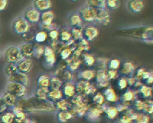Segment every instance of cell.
I'll list each match as a JSON object with an SVG mask.
<instances>
[{
	"mask_svg": "<svg viewBox=\"0 0 153 123\" xmlns=\"http://www.w3.org/2000/svg\"><path fill=\"white\" fill-rule=\"evenodd\" d=\"M21 105L31 110H52L53 109L51 103L47 102L45 99L36 98H32L21 103Z\"/></svg>",
	"mask_w": 153,
	"mask_h": 123,
	"instance_id": "obj_1",
	"label": "cell"
},
{
	"mask_svg": "<svg viewBox=\"0 0 153 123\" xmlns=\"http://www.w3.org/2000/svg\"><path fill=\"white\" fill-rule=\"evenodd\" d=\"M5 56L8 61L13 63L20 62L23 57L21 50L16 46H11L8 48Z\"/></svg>",
	"mask_w": 153,
	"mask_h": 123,
	"instance_id": "obj_2",
	"label": "cell"
},
{
	"mask_svg": "<svg viewBox=\"0 0 153 123\" xmlns=\"http://www.w3.org/2000/svg\"><path fill=\"white\" fill-rule=\"evenodd\" d=\"M7 91L8 92L15 97H21L25 94V88L24 85L21 83L12 82L7 86Z\"/></svg>",
	"mask_w": 153,
	"mask_h": 123,
	"instance_id": "obj_3",
	"label": "cell"
},
{
	"mask_svg": "<svg viewBox=\"0 0 153 123\" xmlns=\"http://www.w3.org/2000/svg\"><path fill=\"white\" fill-rule=\"evenodd\" d=\"M13 28L15 32L18 34H23L28 31L29 24L25 19L19 18L15 21L13 25Z\"/></svg>",
	"mask_w": 153,
	"mask_h": 123,
	"instance_id": "obj_4",
	"label": "cell"
},
{
	"mask_svg": "<svg viewBox=\"0 0 153 123\" xmlns=\"http://www.w3.org/2000/svg\"><path fill=\"white\" fill-rule=\"evenodd\" d=\"M127 8L131 12L138 13L142 12L145 7V4L140 0H134L129 1L127 4Z\"/></svg>",
	"mask_w": 153,
	"mask_h": 123,
	"instance_id": "obj_5",
	"label": "cell"
},
{
	"mask_svg": "<svg viewBox=\"0 0 153 123\" xmlns=\"http://www.w3.org/2000/svg\"><path fill=\"white\" fill-rule=\"evenodd\" d=\"M8 81L11 82H16L24 85H26L28 82L29 78L26 74L19 72L10 76Z\"/></svg>",
	"mask_w": 153,
	"mask_h": 123,
	"instance_id": "obj_6",
	"label": "cell"
},
{
	"mask_svg": "<svg viewBox=\"0 0 153 123\" xmlns=\"http://www.w3.org/2000/svg\"><path fill=\"white\" fill-rule=\"evenodd\" d=\"M95 19L102 25H106L110 21L108 14L104 10L100 9H96Z\"/></svg>",
	"mask_w": 153,
	"mask_h": 123,
	"instance_id": "obj_7",
	"label": "cell"
},
{
	"mask_svg": "<svg viewBox=\"0 0 153 123\" xmlns=\"http://www.w3.org/2000/svg\"><path fill=\"white\" fill-rule=\"evenodd\" d=\"M81 14L86 20L91 21L95 19L96 9L91 7H87L82 10Z\"/></svg>",
	"mask_w": 153,
	"mask_h": 123,
	"instance_id": "obj_8",
	"label": "cell"
},
{
	"mask_svg": "<svg viewBox=\"0 0 153 123\" xmlns=\"http://www.w3.org/2000/svg\"><path fill=\"white\" fill-rule=\"evenodd\" d=\"M32 62L30 59H26L21 60L17 66V69L21 73H24L30 70Z\"/></svg>",
	"mask_w": 153,
	"mask_h": 123,
	"instance_id": "obj_9",
	"label": "cell"
},
{
	"mask_svg": "<svg viewBox=\"0 0 153 123\" xmlns=\"http://www.w3.org/2000/svg\"><path fill=\"white\" fill-rule=\"evenodd\" d=\"M26 18L29 21L32 22H36L40 18V13L35 9L29 10L27 12L25 15Z\"/></svg>",
	"mask_w": 153,
	"mask_h": 123,
	"instance_id": "obj_10",
	"label": "cell"
},
{
	"mask_svg": "<svg viewBox=\"0 0 153 123\" xmlns=\"http://www.w3.org/2000/svg\"><path fill=\"white\" fill-rule=\"evenodd\" d=\"M44 55L47 63L52 65L55 62V56L51 48L47 47L45 50Z\"/></svg>",
	"mask_w": 153,
	"mask_h": 123,
	"instance_id": "obj_11",
	"label": "cell"
},
{
	"mask_svg": "<svg viewBox=\"0 0 153 123\" xmlns=\"http://www.w3.org/2000/svg\"><path fill=\"white\" fill-rule=\"evenodd\" d=\"M35 7L41 11L46 10L51 7V3L50 1L39 0L35 2Z\"/></svg>",
	"mask_w": 153,
	"mask_h": 123,
	"instance_id": "obj_12",
	"label": "cell"
},
{
	"mask_svg": "<svg viewBox=\"0 0 153 123\" xmlns=\"http://www.w3.org/2000/svg\"><path fill=\"white\" fill-rule=\"evenodd\" d=\"M34 46L32 44L26 43L21 47V51L23 55L30 56L34 54Z\"/></svg>",
	"mask_w": 153,
	"mask_h": 123,
	"instance_id": "obj_13",
	"label": "cell"
},
{
	"mask_svg": "<svg viewBox=\"0 0 153 123\" xmlns=\"http://www.w3.org/2000/svg\"><path fill=\"white\" fill-rule=\"evenodd\" d=\"M53 15L51 11H47L43 13L42 19L43 23L46 25H50L53 19Z\"/></svg>",
	"mask_w": 153,
	"mask_h": 123,
	"instance_id": "obj_14",
	"label": "cell"
},
{
	"mask_svg": "<svg viewBox=\"0 0 153 123\" xmlns=\"http://www.w3.org/2000/svg\"><path fill=\"white\" fill-rule=\"evenodd\" d=\"M97 79L102 86H106L108 85L107 76L104 71H99L98 72Z\"/></svg>",
	"mask_w": 153,
	"mask_h": 123,
	"instance_id": "obj_15",
	"label": "cell"
},
{
	"mask_svg": "<svg viewBox=\"0 0 153 123\" xmlns=\"http://www.w3.org/2000/svg\"><path fill=\"white\" fill-rule=\"evenodd\" d=\"M3 99L5 104L9 106H13L15 103V96L9 93L5 94Z\"/></svg>",
	"mask_w": 153,
	"mask_h": 123,
	"instance_id": "obj_16",
	"label": "cell"
},
{
	"mask_svg": "<svg viewBox=\"0 0 153 123\" xmlns=\"http://www.w3.org/2000/svg\"><path fill=\"white\" fill-rule=\"evenodd\" d=\"M49 91L48 88L41 87L37 90L36 92V95L37 98L42 99H46Z\"/></svg>",
	"mask_w": 153,
	"mask_h": 123,
	"instance_id": "obj_17",
	"label": "cell"
},
{
	"mask_svg": "<svg viewBox=\"0 0 153 123\" xmlns=\"http://www.w3.org/2000/svg\"><path fill=\"white\" fill-rule=\"evenodd\" d=\"M50 83L48 78L46 75L41 76L38 80V83L41 87L48 88Z\"/></svg>",
	"mask_w": 153,
	"mask_h": 123,
	"instance_id": "obj_18",
	"label": "cell"
},
{
	"mask_svg": "<svg viewBox=\"0 0 153 123\" xmlns=\"http://www.w3.org/2000/svg\"><path fill=\"white\" fill-rule=\"evenodd\" d=\"M61 92L58 89L53 90L48 94V97L51 100H56L62 97Z\"/></svg>",
	"mask_w": 153,
	"mask_h": 123,
	"instance_id": "obj_19",
	"label": "cell"
},
{
	"mask_svg": "<svg viewBox=\"0 0 153 123\" xmlns=\"http://www.w3.org/2000/svg\"><path fill=\"white\" fill-rule=\"evenodd\" d=\"M97 31L93 27H90L88 28L85 32V35L89 40L94 39L97 36Z\"/></svg>",
	"mask_w": 153,
	"mask_h": 123,
	"instance_id": "obj_20",
	"label": "cell"
},
{
	"mask_svg": "<svg viewBox=\"0 0 153 123\" xmlns=\"http://www.w3.org/2000/svg\"><path fill=\"white\" fill-rule=\"evenodd\" d=\"M17 68L13 64H9L5 69V72L7 75L12 76L18 73Z\"/></svg>",
	"mask_w": 153,
	"mask_h": 123,
	"instance_id": "obj_21",
	"label": "cell"
},
{
	"mask_svg": "<svg viewBox=\"0 0 153 123\" xmlns=\"http://www.w3.org/2000/svg\"><path fill=\"white\" fill-rule=\"evenodd\" d=\"M50 84L53 90L58 89L61 85V82L57 78H53L51 80Z\"/></svg>",
	"mask_w": 153,
	"mask_h": 123,
	"instance_id": "obj_22",
	"label": "cell"
},
{
	"mask_svg": "<svg viewBox=\"0 0 153 123\" xmlns=\"http://www.w3.org/2000/svg\"><path fill=\"white\" fill-rule=\"evenodd\" d=\"M44 48L42 46H39L34 50V54L37 58H39L44 54Z\"/></svg>",
	"mask_w": 153,
	"mask_h": 123,
	"instance_id": "obj_23",
	"label": "cell"
},
{
	"mask_svg": "<svg viewBox=\"0 0 153 123\" xmlns=\"http://www.w3.org/2000/svg\"><path fill=\"white\" fill-rule=\"evenodd\" d=\"M107 4L111 9L115 10L119 7L120 2L118 1H108Z\"/></svg>",
	"mask_w": 153,
	"mask_h": 123,
	"instance_id": "obj_24",
	"label": "cell"
},
{
	"mask_svg": "<svg viewBox=\"0 0 153 123\" xmlns=\"http://www.w3.org/2000/svg\"><path fill=\"white\" fill-rule=\"evenodd\" d=\"M47 35L45 32H39L36 35V40L38 42H44L47 38Z\"/></svg>",
	"mask_w": 153,
	"mask_h": 123,
	"instance_id": "obj_25",
	"label": "cell"
},
{
	"mask_svg": "<svg viewBox=\"0 0 153 123\" xmlns=\"http://www.w3.org/2000/svg\"><path fill=\"white\" fill-rule=\"evenodd\" d=\"M107 98L111 101H114L116 99L115 95L113 89H108L105 93Z\"/></svg>",
	"mask_w": 153,
	"mask_h": 123,
	"instance_id": "obj_26",
	"label": "cell"
},
{
	"mask_svg": "<svg viewBox=\"0 0 153 123\" xmlns=\"http://www.w3.org/2000/svg\"><path fill=\"white\" fill-rule=\"evenodd\" d=\"M74 88L72 86H67L65 89V94L69 96H72L74 95Z\"/></svg>",
	"mask_w": 153,
	"mask_h": 123,
	"instance_id": "obj_27",
	"label": "cell"
},
{
	"mask_svg": "<svg viewBox=\"0 0 153 123\" xmlns=\"http://www.w3.org/2000/svg\"><path fill=\"white\" fill-rule=\"evenodd\" d=\"M71 114L68 113L62 112L59 115V118L62 122H65L71 118Z\"/></svg>",
	"mask_w": 153,
	"mask_h": 123,
	"instance_id": "obj_28",
	"label": "cell"
},
{
	"mask_svg": "<svg viewBox=\"0 0 153 123\" xmlns=\"http://www.w3.org/2000/svg\"><path fill=\"white\" fill-rule=\"evenodd\" d=\"M68 103L66 101L62 100L56 103V106L58 108L65 110L67 108Z\"/></svg>",
	"mask_w": 153,
	"mask_h": 123,
	"instance_id": "obj_29",
	"label": "cell"
},
{
	"mask_svg": "<svg viewBox=\"0 0 153 123\" xmlns=\"http://www.w3.org/2000/svg\"><path fill=\"white\" fill-rule=\"evenodd\" d=\"M82 76L84 78L90 79L94 77V73L91 71H85L82 73Z\"/></svg>",
	"mask_w": 153,
	"mask_h": 123,
	"instance_id": "obj_30",
	"label": "cell"
},
{
	"mask_svg": "<svg viewBox=\"0 0 153 123\" xmlns=\"http://www.w3.org/2000/svg\"><path fill=\"white\" fill-rule=\"evenodd\" d=\"M88 82L81 81L78 83L77 86V89L78 91H81L83 89H85L88 85H89Z\"/></svg>",
	"mask_w": 153,
	"mask_h": 123,
	"instance_id": "obj_31",
	"label": "cell"
},
{
	"mask_svg": "<svg viewBox=\"0 0 153 123\" xmlns=\"http://www.w3.org/2000/svg\"><path fill=\"white\" fill-rule=\"evenodd\" d=\"M13 117L12 114H8L4 116L3 119L4 122L6 123H10L13 121Z\"/></svg>",
	"mask_w": 153,
	"mask_h": 123,
	"instance_id": "obj_32",
	"label": "cell"
},
{
	"mask_svg": "<svg viewBox=\"0 0 153 123\" xmlns=\"http://www.w3.org/2000/svg\"><path fill=\"white\" fill-rule=\"evenodd\" d=\"M91 3L94 6L98 7H103L105 5V1H91Z\"/></svg>",
	"mask_w": 153,
	"mask_h": 123,
	"instance_id": "obj_33",
	"label": "cell"
},
{
	"mask_svg": "<svg viewBox=\"0 0 153 123\" xmlns=\"http://www.w3.org/2000/svg\"><path fill=\"white\" fill-rule=\"evenodd\" d=\"M94 100L99 104H102L104 101V97L100 94L99 93L94 98Z\"/></svg>",
	"mask_w": 153,
	"mask_h": 123,
	"instance_id": "obj_34",
	"label": "cell"
},
{
	"mask_svg": "<svg viewBox=\"0 0 153 123\" xmlns=\"http://www.w3.org/2000/svg\"><path fill=\"white\" fill-rule=\"evenodd\" d=\"M71 22L72 24L76 25L79 24L80 22V19L77 15H75L72 17Z\"/></svg>",
	"mask_w": 153,
	"mask_h": 123,
	"instance_id": "obj_35",
	"label": "cell"
},
{
	"mask_svg": "<svg viewBox=\"0 0 153 123\" xmlns=\"http://www.w3.org/2000/svg\"><path fill=\"white\" fill-rule=\"evenodd\" d=\"M71 54V51L69 49H66L63 51L62 52L61 55L63 59H66Z\"/></svg>",
	"mask_w": 153,
	"mask_h": 123,
	"instance_id": "obj_36",
	"label": "cell"
},
{
	"mask_svg": "<svg viewBox=\"0 0 153 123\" xmlns=\"http://www.w3.org/2000/svg\"><path fill=\"white\" fill-rule=\"evenodd\" d=\"M132 68V66L130 63H127L125 64L123 72L125 73H128L131 71Z\"/></svg>",
	"mask_w": 153,
	"mask_h": 123,
	"instance_id": "obj_37",
	"label": "cell"
},
{
	"mask_svg": "<svg viewBox=\"0 0 153 123\" xmlns=\"http://www.w3.org/2000/svg\"><path fill=\"white\" fill-rule=\"evenodd\" d=\"M86 62L89 65H91L94 62V58L92 56L89 55L86 56L85 57Z\"/></svg>",
	"mask_w": 153,
	"mask_h": 123,
	"instance_id": "obj_38",
	"label": "cell"
},
{
	"mask_svg": "<svg viewBox=\"0 0 153 123\" xmlns=\"http://www.w3.org/2000/svg\"><path fill=\"white\" fill-rule=\"evenodd\" d=\"M85 92L88 94L93 93L96 91L95 87L91 86L88 85L85 89Z\"/></svg>",
	"mask_w": 153,
	"mask_h": 123,
	"instance_id": "obj_39",
	"label": "cell"
},
{
	"mask_svg": "<svg viewBox=\"0 0 153 123\" xmlns=\"http://www.w3.org/2000/svg\"><path fill=\"white\" fill-rule=\"evenodd\" d=\"M71 34L66 32H63L62 34V38L63 40H68L71 38Z\"/></svg>",
	"mask_w": 153,
	"mask_h": 123,
	"instance_id": "obj_40",
	"label": "cell"
},
{
	"mask_svg": "<svg viewBox=\"0 0 153 123\" xmlns=\"http://www.w3.org/2000/svg\"><path fill=\"white\" fill-rule=\"evenodd\" d=\"M119 65V62L118 60H114L111 62V68L115 69V68H118Z\"/></svg>",
	"mask_w": 153,
	"mask_h": 123,
	"instance_id": "obj_41",
	"label": "cell"
},
{
	"mask_svg": "<svg viewBox=\"0 0 153 123\" xmlns=\"http://www.w3.org/2000/svg\"><path fill=\"white\" fill-rule=\"evenodd\" d=\"M72 34L76 38H78L81 35V33L80 31L77 29H74L72 31Z\"/></svg>",
	"mask_w": 153,
	"mask_h": 123,
	"instance_id": "obj_42",
	"label": "cell"
},
{
	"mask_svg": "<svg viewBox=\"0 0 153 123\" xmlns=\"http://www.w3.org/2000/svg\"><path fill=\"white\" fill-rule=\"evenodd\" d=\"M58 35V32L56 30H53L50 32V36L51 38L53 39H55L57 37Z\"/></svg>",
	"mask_w": 153,
	"mask_h": 123,
	"instance_id": "obj_43",
	"label": "cell"
},
{
	"mask_svg": "<svg viewBox=\"0 0 153 123\" xmlns=\"http://www.w3.org/2000/svg\"><path fill=\"white\" fill-rule=\"evenodd\" d=\"M7 1L5 0H2L1 1V6L0 10L1 11L3 10L7 6Z\"/></svg>",
	"mask_w": 153,
	"mask_h": 123,
	"instance_id": "obj_44",
	"label": "cell"
},
{
	"mask_svg": "<svg viewBox=\"0 0 153 123\" xmlns=\"http://www.w3.org/2000/svg\"><path fill=\"white\" fill-rule=\"evenodd\" d=\"M115 110L113 108H110L108 110L107 113L110 116L113 117L114 116L115 113Z\"/></svg>",
	"mask_w": 153,
	"mask_h": 123,
	"instance_id": "obj_45",
	"label": "cell"
},
{
	"mask_svg": "<svg viewBox=\"0 0 153 123\" xmlns=\"http://www.w3.org/2000/svg\"><path fill=\"white\" fill-rule=\"evenodd\" d=\"M80 62L78 61L77 62H75L74 63L71 64L70 66L71 69L72 70H75L78 67V65L80 64Z\"/></svg>",
	"mask_w": 153,
	"mask_h": 123,
	"instance_id": "obj_46",
	"label": "cell"
},
{
	"mask_svg": "<svg viewBox=\"0 0 153 123\" xmlns=\"http://www.w3.org/2000/svg\"><path fill=\"white\" fill-rule=\"evenodd\" d=\"M17 116L18 118H21V119H22L25 117L24 114L22 112H19L17 114Z\"/></svg>",
	"mask_w": 153,
	"mask_h": 123,
	"instance_id": "obj_47",
	"label": "cell"
},
{
	"mask_svg": "<svg viewBox=\"0 0 153 123\" xmlns=\"http://www.w3.org/2000/svg\"><path fill=\"white\" fill-rule=\"evenodd\" d=\"M116 72L113 71H110L109 72V76L111 78H112L116 75Z\"/></svg>",
	"mask_w": 153,
	"mask_h": 123,
	"instance_id": "obj_48",
	"label": "cell"
},
{
	"mask_svg": "<svg viewBox=\"0 0 153 123\" xmlns=\"http://www.w3.org/2000/svg\"><path fill=\"white\" fill-rule=\"evenodd\" d=\"M120 85L122 87H124L126 85V81L124 79L121 80L120 81Z\"/></svg>",
	"mask_w": 153,
	"mask_h": 123,
	"instance_id": "obj_49",
	"label": "cell"
},
{
	"mask_svg": "<svg viewBox=\"0 0 153 123\" xmlns=\"http://www.w3.org/2000/svg\"><path fill=\"white\" fill-rule=\"evenodd\" d=\"M74 54H75L76 56H79L80 54V51L79 50L76 51L74 53Z\"/></svg>",
	"mask_w": 153,
	"mask_h": 123,
	"instance_id": "obj_50",
	"label": "cell"
}]
</instances>
